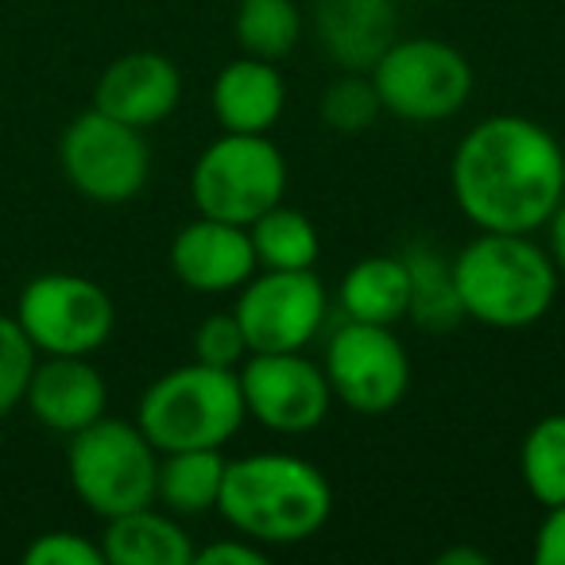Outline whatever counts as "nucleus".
Here are the masks:
<instances>
[{"label":"nucleus","instance_id":"1","mask_svg":"<svg viewBox=\"0 0 565 565\" xmlns=\"http://www.w3.org/2000/svg\"><path fill=\"white\" fill-rule=\"evenodd\" d=\"M449 190L472 228L539 233L565 198V148L539 120L495 113L457 140Z\"/></svg>","mask_w":565,"mask_h":565},{"label":"nucleus","instance_id":"2","mask_svg":"<svg viewBox=\"0 0 565 565\" xmlns=\"http://www.w3.org/2000/svg\"><path fill=\"white\" fill-rule=\"evenodd\" d=\"M217 515L259 546H299L333 515L330 477L299 454H244L225 465Z\"/></svg>","mask_w":565,"mask_h":565},{"label":"nucleus","instance_id":"3","mask_svg":"<svg viewBox=\"0 0 565 565\" xmlns=\"http://www.w3.org/2000/svg\"><path fill=\"white\" fill-rule=\"evenodd\" d=\"M454 282L465 322L519 333L539 326L557 299L562 271L534 233H484L477 228L454 259Z\"/></svg>","mask_w":565,"mask_h":565},{"label":"nucleus","instance_id":"4","mask_svg":"<svg viewBox=\"0 0 565 565\" xmlns=\"http://www.w3.org/2000/svg\"><path fill=\"white\" fill-rule=\"evenodd\" d=\"M244 395L236 369L190 361L151 380L136 407V426L159 454L174 449H225L244 426Z\"/></svg>","mask_w":565,"mask_h":565},{"label":"nucleus","instance_id":"5","mask_svg":"<svg viewBox=\"0 0 565 565\" xmlns=\"http://www.w3.org/2000/svg\"><path fill=\"white\" fill-rule=\"evenodd\" d=\"M66 472L74 495L97 519H113L156 503L159 449L136 423L102 415L86 430L71 434Z\"/></svg>","mask_w":565,"mask_h":565},{"label":"nucleus","instance_id":"6","mask_svg":"<svg viewBox=\"0 0 565 565\" xmlns=\"http://www.w3.org/2000/svg\"><path fill=\"white\" fill-rule=\"evenodd\" d=\"M287 194V159L267 132H221L190 171V198L202 217L252 225Z\"/></svg>","mask_w":565,"mask_h":565},{"label":"nucleus","instance_id":"7","mask_svg":"<svg viewBox=\"0 0 565 565\" xmlns=\"http://www.w3.org/2000/svg\"><path fill=\"white\" fill-rule=\"evenodd\" d=\"M369 78L384 113L407 125H438V120L457 117L477 86L469 58L430 35H418V40L395 35V43L380 55Z\"/></svg>","mask_w":565,"mask_h":565},{"label":"nucleus","instance_id":"8","mask_svg":"<svg viewBox=\"0 0 565 565\" xmlns=\"http://www.w3.org/2000/svg\"><path fill=\"white\" fill-rule=\"evenodd\" d=\"M58 167L86 202L125 205L143 194L151 179V148L143 128L89 109L58 136Z\"/></svg>","mask_w":565,"mask_h":565},{"label":"nucleus","instance_id":"9","mask_svg":"<svg viewBox=\"0 0 565 565\" xmlns=\"http://www.w3.org/2000/svg\"><path fill=\"white\" fill-rule=\"evenodd\" d=\"M17 322L40 356H94L117 330V307L97 279L47 271L24 282Z\"/></svg>","mask_w":565,"mask_h":565},{"label":"nucleus","instance_id":"10","mask_svg":"<svg viewBox=\"0 0 565 565\" xmlns=\"http://www.w3.org/2000/svg\"><path fill=\"white\" fill-rule=\"evenodd\" d=\"M322 372L330 380L333 403H345L364 418L387 415L411 392V353L395 338V326L341 318L326 338Z\"/></svg>","mask_w":565,"mask_h":565},{"label":"nucleus","instance_id":"11","mask_svg":"<svg viewBox=\"0 0 565 565\" xmlns=\"http://www.w3.org/2000/svg\"><path fill=\"white\" fill-rule=\"evenodd\" d=\"M248 353H302L322 338L330 295L318 271H264L259 267L233 307Z\"/></svg>","mask_w":565,"mask_h":565},{"label":"nucleus","instance_id":"12","mask_svg":"<svg viewBox=\"0 0 565 565\" xmlns=\"http://www.w3.org/2000/svg\"><path fill=\"white\" fill-rule=\"evenodd\" d=\"M244 415L271 434H310L330 418L333 392L322 364L302 353H248L236 369Z\"/></svg>","mask_w":565,"mask_h":565},{"label":"nucleus","instance_id":"13","mask_svg":"<svg viewBox=\"0 0 565 565\" xmlns=\"http://www.w3.org/2000/svg\"><path fill=\"white\" fill-rule=\"evenodd\" d=\"M167 259L174 279L194 295H236L259 271L248 225L202 217V213L174 233Z\"/></svg>","mask_w":565,"mask_h":565},{"label":"nucleus","instance_id":"14","mask_svg":"<svg viewBox=\"0 0 565 565\" xmlns=\"http://www.w3.org/2000/svg\"><path fill=\"white\" fill-rule=\"evenodd\" d=\"M182 102V74L159 51H132L113 58L94 86V109L132 128L163 125Z\"/></svg>","mask_w":565,"mask_h":565},{"label":"nucleus","instance_id":"15","mask_svg":"<svg viewBox=\"0 0 565 565\" xmlns=\"http://www.w3.org/2000/svg\"><path fill=\"white\" fill-rule=\"evenodd\" d=\"M395 0H310L307 28L338 71L369 74L395 43Z\"/></svg>","mask_w":565,"mask_h":565},{"label":"nucleus","instance_id":"16","mask_svg":"<svg viewBox=\"0 0 565 565\" xmlns=\"http://www.w3.org/2000/svg\"><path fill=\"white\" fill-rule=\"evenodd\" d=\"M24 403L35 423L71 438L105 415L109 387L89 356H43L32 372Z\"/></svg>","mask_w":565,"mask_h":565},{"label":"nucleus","instance_id":"17","mask_svg":"<svg viewBox=\"0 0 565 565\" xmlns=\"http://www.w3.org/2000/svg\"><path fill=\"white\" fill-rule=\"evenodd\" d=\"M210 105L221 132H271L287 109V78L279 63L241 55L217 71Z\"/></svg>","mask_w":565,"mask_h":565},{"label":"nucleus","instance_id":"18","mask_svg":"<svg viewBox=\"0 0 565 565\" xmlns=\"http://www.w3.org/2000/svg\"><path fill=\"white\" fill-rule=\"evenodd\" d=\"M102 550L109 565H190L198 546L179 515L148 503V508L105 519Z\"/></svg>","mask_w":565,"mask_h":565},{"label":"nucleus","instance_id":"19","mask_svg":"<svg viewBox=\"0 0 565 565\" xmlns=\"http://www.w3.org/2000/svg\"><path fill=\"white\" fill-rule=\"evenodd\" d=\"M338 307L349 322L399 326L411 310V279L403 256H364L341 275Z\"/></svg>","mask_w":565,"mask_h":565},{"label":"nucleus","instance_id":"20","mask_svg":"<svg viewBox=\"0 0 565 565\" xmlns=\"http://www.w3.org/2000/svg\"><path fill=\"white\" fill-rule=\"evenodd\" d=\"M225 465V449H174V454H159L156 503H163L179 519L210 515V511H217Z\"/></svg>","mask_w":565,"mask_h":565},{"label":"nucleus","instance_id":"21","mask_svg":"<svg viewBox=\"0 0 565 565\" xmlns=\"http://www.w3.org/2000/svg\"><path fill=\"white\" fill-rule=\"evenodd\" d=\"M411 279V310L407 318L426 333H446L465 322L461 299H457L454 264L434 244L415 241L399 252Z\"/></svg>","mask_w":565,"mask_h":565},{"label":"nucleus","instance_id":"22","mask_svg":"<svg viewBox=\"0 0 565 565\" xmlns=\"http://www.w3.org/2000/svg\"><path fill=\"white\" fill-rule=\"evenodd\" d=\"M252 252L264 271H315L322 256L318 225L295 205H271L248 225Z\"/></svg>","mask_w":565,"mask_h":565},{"label":"nucleus","instance_id":"23","mask_svg":"<svg viewBox=\"0 0 565 565\" xmlns=\"http://www.w3.org/2000/svg\"><path fill=\"white\" fill-rule=\"evenodd\" d=\"M307 17L295 0H236L233 35L241 55L282 63L302 43Z\"/></svg>","mask_w":565,"mask_h":565},{"label":"nucleus","instance_id":"24","mask_svg":"<svg viewBox=\"0 0 565 565\" xmlns=\"http://www.w3.org/2000/svg\"><path fill=\"white\" fill-rule=\"evenodd\" d=\"M519 477L534 503H565V415H546L523 434Z\"/></svg>","mask_w":565,"mask_h":565},{"label":"nucleus","instance_id":"25","mask_svg":"<svg viewBox=\"0 0 565 565\" xmlns=\"http://www.w3.org/2000/svg\"><path fill=\"white\" fill-rule=\"evenodd\" d=\"M318 113H322V120L333 128V132L361 136L376 125L384 105H380V94H376V86H372L369 74L341 71V78H333L330 86L322 89Z\"/></svg>","mask_w":565,"mask_h":565},{"label":"nucleus","instance_id":"26","mask_svg":"<svg viewBox=\"0 0 565 565\" xmlns=\"http://www.w3.org/2000/svg\"><path fill=\"white\" fill-rule=\"evenodd\" d=\"M35 364L40 349L32 345L17 315H0V418H9L24 403Z\"/></svg>","mask_w":565,"mask_h":565},{"label":"nucleus","instance_id":"27","mask_svg":"<svg viewBox=\"0 0 565 565\" xmlns=\"http://www.w3.org/2000/svg\"><path fill=\"white\" fill-rule=\"evenodd\" d=\"M190 345H194V361L213 364V369H241L248 356V341H244L233 310H217V315L202 318Z\"/></svg>","mask_w":565,"mask_h":565},{"label":"nucleus","instance_id":"28","mask_svg":"<svg viewBox=\"0 0 565 565\" xmlns=\"http://www.w3.org/2000/svg\"><path fill=\"white\" fill-rule=\"evenodd\" d=\"M28 565H105L102 542H89L74 531H47L24 550Z\"/></svg>","mask_w":565,"mask_h":565},{"label":"nucleus","instance_id":"29","mask_svg":"<svg viewBox=\"0 0 565 565\" xmlns=\"http://www.w3.org/2000/svg\"><path fill=\"white\" fill-rule=\"evenodd\" d=\"M198 565H267V546L233 534V539H213L210 546L194 550Z\"/></svg>","mask_w":565,"mask_h":565},{"label":"nucleus","instance_id":"30","mask_svg":"<svg viewBox=\"0 0 565 565\" xmlns=\"http://www.w3.org/2000/svg\"><path fill=\"white\" fill-rule=\"evenodd\" d=\"M531 557L539 565H565V503L546 508L539 531H534Z\"/></svg>","mask_w":565,"mask_h":565},{"label":"nucleus","instance_id":"31","mask_svg":"<svg viewBox=\"0 0 565 565\" xmlns=\"http://www.w3.org/2000/svg\"><path fill=\"white\" fill-rule=\"evenodd\" d=\"M542 228H546V252H550V259H554V267L565 275V198L557 202V210L550 213V221Z\"/></svg>","mask_w":565,"mask_h":565},{"label":"nucleus","instance_id":"32","mask_svg":"<svg viewBox=\"0 0 565 565\" xmlns=\"http://www.w3.org/2000/svg\"><path fill=\"white\" fill-rule=\"evenodd\" d=\"M438 565H488V554L477 546H449L438 554Z\"/></svg>","mask_w":565,"mask_h":565},{"label":"nucleus","instance_id":"33","mask_svg":"<svg viewBox=\"0 0 565 565\" xmlns=\"http://www.w3.org/2000/svg\"><path fill=\"white\" fill-rule=\"evenodd\" d=\"M395 4H441V0H395Z\"/></svg>","mask_w":565,"mask_h":565},{"label":"nucleus","instance_id":"34","mask_svg":"<svg viewBox=\"0 0 565 565\" xmlns=\"http://www.w3.org/2000/svg\"><path fill=\"white\" fill-rule=\"evenodd\" d=\"M0 441H4V434H0Z\"/></svg>","mask_w":565,"mask_h":565}]
</instances>
